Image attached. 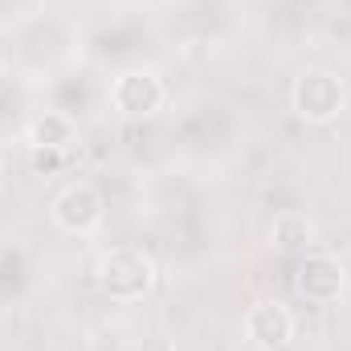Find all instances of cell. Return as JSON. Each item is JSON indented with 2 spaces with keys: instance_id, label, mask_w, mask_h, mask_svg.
<instances>
[{
  "instance_id": "6da1fadb",
  "label": "cell",
  "mask_w": 351,
  "mask_h": 351,
  "mask_svg": "<svg viewBox=\"0 0 351 351\" xmlns=\"http://www.w3.org/2000/svg\"><path fill=\"white\" fill-rule=\"evenodd\" d=\"M94 286L110 302H143L156 286V262L135 245H114L94 265Z\"/></svg>"
},
{
  "instance_id": "7a4b0ae2",
  "label": "cell",
  "mask_w": 351,
  "mask_h": 351,
  "mask_svg": "<svg viewBox=\"0 0 351 351\" xmlns=\"http://www.w3.org/2000/svg\"><path fill=\"white\" fill-rule=\"evenodd\" d=\"M290 102H294V114L302 123L327 127L348 110V82L335 70H306L290 90Z\"/></svg>"
},
{
  "instance_id": "3957f363",
  "label": "cell",
  "mask_w": 351,
  "mask_h": 351,
  "mask_svg": "<svg viewBox=\"0 0 351 351\" xmlns=\"http://www.w3.org/2000/svg\"><path fill=\"white\" fill-rule=\"evenodd\" d=\"M164 102H168V86L147 66H131V70L114 74V82H110V106L123 119H152L156 110H164Z\"/></svg>"
},
{
  "instance_id": "277c9868",
  "label": "cell",
  "mask_w": 351,
  "mask_h": 351,
  "mask_svg": "<svg viewBox=\"0 0 351 351\" xmlns=\"http://www.w3.org/2000/svg\"><path fill=\"white\" fill-rule=\"evenodd\" d=\"M49 217H53V225H58L62 233H78V237H86V233H94V229L102 225V217H106V200H102V192H98L94 184L74 180V184H66V188L53 196Z\"/></svg>"
},
{
  "instance_id": "5b68a950",
  "label": "cell",
  "mask_w": 351,
  "mask_h": 351,
  "mask_svg": "<svg viewBox=\"0 0 351 351\" xmlns=\"http://www.w3.org/2000/svg\"><path fill=\"white\" fill-rule=\"evenodd\" d=\"M343 286H348V274H343L339 258H331V254H302V265L294 274V290L306 302L331 306V302H339Z\"/></svg>"
},
{
  "instance_id": "8992f818",
  "label": "cell",
  "mask_w": 351,
  "mask_h": 351,
  "mask_svg": "<svg viewBox=\"0 0 351 351\" xmlns=\"http://www.w3.org/2000/svg\"><path fill=\"white\" fill-rule=\"evenodd\" d=\"M245 339H250V348H258V351H286L290 339H294L290 306L278 302V298L254 302L250 315H245Z\"/></svg>"
},
{
  "instance_id": "52a82bcc",
  "label": "cell",
  "mask_w": 351,
  "mask_h": 351,
  "mask_svg": "<svg viewBox=\"0 0 351 351\" xmlns=\"http://www.w3.org/2000/svg\"><path fill=\"white\" fill-rule=\"evenodd\" d=\"M29 152L37 156H66L78 147V127L66 119V114H41L29 123Z\"/></svg>"
},
{
  "instance_id": "ba28073f",
  "label": "cell",
  "mask_w": 351,
  "mask_h": 351,
  "mask_svg": "<svg viewBox=\"0 0 351 351\" xmlns=\"http://www.w3.org/2000/svg\"><path fill=\"white\" fill-rule=\"evenodd\" d=\"M311 241H315V225H311L306 213H282V217H274V225H269V245H274L278 254L302 258V254H311Z\"/></svg>"
},
{
  "instance_id": "9c48e42d",
  "label": "cell",
  "mask_w": 351,
  "mask_h": 351,
  "mask_svg": "<svg viewBox=\"0 0 351 351\" xmlns=\"http://www.w3.org/2000/svg\"><path fill=\"white\" fill-rule=\"evenodd\" d=\"M139 351H176V348H172V339H168V335H147Z\"/></svg>"
},
{
  "instance_id": "30bf717a",
  "label": "cell",
  "mask_w": 351,
  "mask_h": 351,
  "mask_svg": "<svg viewBox=\"0 0 351 351\" xmlns=\"http://www.w3.org/2000/svg\"><path fill=\"white\" fill-rule=\"evenodd\" d=\"M0 192H4V164H0Z\"/></svg>"
}]
</instances>
